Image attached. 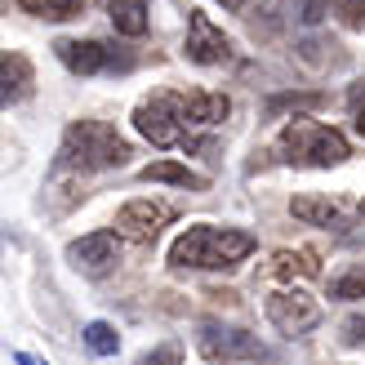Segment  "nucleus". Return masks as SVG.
<instances>
[{
	"instance_id": "f257e3e1",
	"label": "nucleus",
	"mask_w": 365,
	"mask_h": 365,
	"mask_svg": "<svg viewBox=\"0 0 365 365\" xmlns=\"http://www.w3.org/2000/svg\"><path fill=\"white\" fill-rule=\"evenodd\" d=\"M254 254V236L236 227H214L196 223L187 232H178V241L170 245V267H196V272H227L241 259Z\"/></svg>"
},
{
	"instance_id": "f03ea898",
	"label": "nucleus",
	"mask_w": 365,
	"mask_h": 365,
	"mask_svg": "<svg viewBox=\"0 0 365 365\" xmlns=\"http://www.w3.org/2000/svg\"><path fill=\"white\" fill-rule=\"evenodd\" d=\"M134 152L130 143L116 134V125L107 120H71L58 148V170H76V174H94V170H116L125 165Z\"/></svg>"
},
{
	"instance_id": "7ed1b4c3",
	"label": "nucleus",
	"mask_w": 365,
	"mask_h": 365,
	"mask_svg": "<svg viewBox=\"0 0 365 365\" xmlns=\"http://www.w3.org/2000/svg\"><path fill=\"white\" fill-rule=\"evenodd\" d=\"M277 152H281V160H289V165H312V170L343 165V160L352 156L348 138L339 130H330V125H317L312 116L289 120L281 130V138H277Z\"/></svg>"
},
{
	"instance_id": "20e7f679",
	"label": "nucleus",
	"mask_w": 365,
	"mask_h": 365,
	"mask_svg": "<svg viewBox=\"0 0 365 365\" xmlns=\"http://www.w3.org/2000/svg\"><path fill=\"white\" fill-rule=\"evenodd\" d=\"M134 130L152 143V148H187L192 130L182 120V98L178 94H152L134 107Z\"/></svg>"
},
{
	"instance_id": "39448f33",
	"label": "nucleus",
	"mask_w": 365,
	"mask_h": 365,
	"mask_svg": "<svg viewBox=\"0 0 365 365\" xmlns=\"http://www.w3.org/2000/svg\"><path fill=\"white\" fill-rule=\"evenodd\" d=\"M196 352L210 365H236V361H259L263 343L259 334L241 330V325H223V321H200L196 325Z\"/></svg>"
},
{
	"instance_id": "423d86ee",
	"label": "nucleus",
	"mask_w": 365,
	"mask_h": 365,
	"mask_svg": "<svg viewBox=\"0 0 365 365\" xmlns=\"http://www.w3.org/2000/svg\"><path fill=\"white\" fill-rule=\"evenodd\" d=\"M267 321L277 325L281 334L299 339V334L321 325V303L307 294V289H277V294H267Z\"/></svg>"
},
{
	"instance_id": "0eeeda50",
	"label": "nucleus",
	"mask_w": 365,
	"mask_h": 365,
	"mask_svg": "<svg viewBox=\"0 0 365 365\" xmlns=\"http://www.w3.org/2000/svg\"><path fill=\"white\" fill-rule=\"evenodd\" d=\"M170 223V205H160V200H125V205L116 210V236L120 241H134V245H152L160 227Z\"/></svg>"
},
{
	"instance_id": "6e6552de",
	"label": "nucleus",
	"mask_w": 365,
	"mask_h": 365,
	"mask_svg": "<svg viewBox=\"0 0 365 365\" xmlns=\"http://www.w3.org/2000/svg\"><path fill=\"white\" fill-rule=\"evenodd\" d=\"M67 263L85 277H107L120 263V236L116 232H89L67 245Z\"/></svg>"
},
{
	"instance_id": "1a4fd4ad",
	"label": "nucleus",
	"mask_w": 365,
	"mask_h": 365,
	"mask_svg": "<svg viewBox=\"0 0 365 365\" xmlns=\"http://www.w3.org/2000/svg\"><path fill=\"white\" fill-rule=\"evenodd\" d=\"M58 63L76 76H98V71H112V67H130L116 49H107L103 41H58L53 45Z\"/></svg>"
},
{
	"instance_id": "9d476101",
	"label": "nucleus",
	"mask_w": 365,
	"mask_h": 365,
	"mask_svg": "<svg viewBox=\"0 0 365 365\" xmlns=\"http://www.w3.org/2000/svg\"><path fill=\"white\" fill-rule=\"evenodd\" d=\"M187 58L200 67H223L232 63V41L223 36V27H214L205 14L187 18Z\"/></svg>"
},
{
	"instance_id": "9b49d317",
	"label": "nucleus",
	"mask_w": 365,
	"mask_h": 365,
	"mask_svg": "<svg viewBox=\"0 0 365 365\" xmlns=\"http://www.w3.org/2000/svg\"><path fill=\"white\" fill-rule=\"evenodd\" d=\"M182 98V120H187V130H214V125H223L232 103L227 94H210V89H192V94H178Z\"/></svg>"
},
{
	"instance_id": "f8f14e48",
	"label": "nucleus",
	"mask_w": 365,
	"mask_h": 365,
	"mask_svg": "<svg viewBox=\"0 0 365 365\" xmlns=\"http://www.w3.org/2000/svg\"><path fill=\"white\" fill-rule=\"evenodd\" d=\"M267 277H277V281H312V277H321V259L312 250H277L272 263H267Z\"/></svg>"
},
{
	"instance_id": "ddd939ff",
	"label": "nucleus",
	"mask_w": 365,
	"mask_h": 365,
	"mask_svg": "<svg viewBox=\"0 0 365 365\" xmlns=\"http://www.w3.org/2000/svg\"><path fill=\"white\" fill-rule=\"evenodd\" d=\"M289 214L307 227H343V205L330 196H294L289 200Z\"/></svg>"
},
{
	"instance_id": "4468645a",
	"label": "nucleus",
	"mask_w": 365,
	"mask_h": 365,
	"mask_svg": "<svg viewBox=\"0 0 365 365\" xmlns=\"http://www.w3.org/2000/svg\"><path fill=\"white\" fill-rule=\"evenodd\" d=\"M31 89V63L23 53H0V107L18 103Z\"/></svg>"
},
{
	"instance_id": "2eb2a0df",
	"label": "nucleus",
	"mask_w": 365,
	"mask_h": 365,
	"mask_svg": "<svg viewBox=\"0 0 365 365\" xmlns=\"http://www.w3.org/2000/svg\"><path fill=\"white\" fill-rule=\"evenodd\" d=\"M138 178H143V182H174V187H192V192H205V187H210L205 174L178 165V160H152V165L138 170Z\"/></svg>"
},
{
	"instance_id": "dca6fc26",
	"label": "nucleus",
	"mask_w": 365,
	"mask_h": 365,
	"mask_svg": "<svg viewBox=\"0 0 365 365\" xmlns=\"http://www.w3.org/2000/svg\"><path fill=\"white\" fill-rule=\"evenodd\" d=\"M148 9H152V0H107V18H112V27L120 36H143L148 31Z\"/></svg>"
},
{
	"instance_id": "f3484780",
	"label": "nucleus",
	"mask_w": 365,
	"mask_h": 365,
	"mask_svg": "<svg viewBox=\"0 0 365 365\" xmlns=\"http://www.w3.org/2000/svg\"><path fill=\"white\" fill-rule=\"evenodd\" d=\"M81 339H85V348L94 352V356H116V348H120L116 325H107V321H89L85 330H81Z\"/></svg>"
},
{
	"instance_id": "a211bd4d",
	"label": "nucleus",
	"mask_w": 365,
	"mask_h": 365,
	"mask_svg": "<svg viewBox=\"0 0 365 365\" xmlns=\"http://www.w3.org/2000/svg\"><path fill=\"white\" fill-rule=\"evenodd\" d=\"M27 14H36V18H49V23H63V18H76L81 14V5L85 0H18Z\"/></svg>"
},
{
	"instance_id": "6ab92c4d",
	"label": "nucleus",
	"mask_w": 365,
	"mask_h": 365,
	"mask_svg": "<svg viewBox=\"0 0 365 365\" xmlns=\"http://www.w3.org/2000/svg\"><path fill=\"white\" fill-rule=\"evenodd\" d=\"M330 299H343V303L365 299V272H343V277H334L330 281Z\"/></svg>"
},
{
	"instance_id": "aec40b11",
	"label": "nucleus",
	"mask_w": 365,
	"mask_h": 365,
	"mask_svg": "<svg viewBox=\"0 0 365 365\" xmlns=\"http://www.w3.org/2000/svg\"><path fill=\"white\" fill-rule=\"evenodd\" d=\"M334 14L343 18V27H365V0H334Z\"/></svg>"
},
{
	"instance_id": "412c9836",
	"label": "nucleus",
	"mask_w": 365,
	"mask_h": 365,
	"mask_svg": "<svg viewBox=\"0 0 365 365\" xmlns=\"http://www.w3.org/2000/svg\"><path fill=\"white\" fill-rule=\"evenodd\" d=\"M138 365H182V348H178V343H165V348L138 356Z\"/></svg>"
},
{
	"instance_id": "4be33fe9",
	"label": "nucleus",
	"mask_w": 365,
	"mask_h": 365,
	"mask_svg": "<svg viewBox=\"0 0 365 365\" xmlns=\"http://www.w3.org/2000/svg\"><path fill=\"white\" fill-rule=\"evenodd\" d=\"M343 343H348V348H365V312L343 321Z\"/></svg>"
},
{
	"instance_id": "5701e85b",
	"label": "nucleus",
	"mask_w": 365,
	"mask_h": 365,
	"mask_svg": "<svg viewBox=\"0 0 365 365\" xmlns=\"http://www.w3.org/2000/svg\"><path fill=\"white\" fill-rule=\"evenodd\" d=\"M321 94H281V98H272L267 103V112H281V107H317Z\"/></svg>"
},
{
	"instance_id": "b1692460",
	"label": "nucleus",
	"mask_w": 365,
	"mask_h": 365,
	"mask_svg": "<svg viewBox=\"0 0 365 365\" xmlns=\"http://www.w3.org/2000/svg\"><path fill=\"white\" fill-rule=\"evenodd\" d=\"M14 361H18V365H45V361H36V356H27V352H18Z\"/></svg>"
},
{
	"instance_id": "393cba45",
	"label": "nucleus",
	"mask_w": 365,
	"mask_h": 365,
	"mask_svg": "<svg viewBox=\"0 0 365 365\" xmlns=\"http://www.w3.org/2000/svg\"><path fill=\"white\" fill-rule=\"evenodd\" d=\"M356 134L365 138V107H361V112H356Z\"/></svg>"
},
{
	"instance_id": "a878e982",
	"label": "nucleus",
	"mask_w": 365,
	"mask_h": 365,
	"mask_svg": "<svg viewBox=\"0 0 365 365\" xmlns=\"http://www.w3.org/2000/svg\"><path fill=\"white\" fill-rule=\"evenodd\" d=\"M218 5H223V9H241L245 0H218Z\"/></svg>"
},
{
	"instance_id": "bb28decb",
	"label": "nucleus",
	"mask_w": 365,
	"mask_h": 365,
	"mask_svg": "<svg viewBox=\"0 0 365 365\" xmlns=\"http://www.w3.org/2000/svg\"><path fill=\"white\" fill-rule=\"evenodd\" d=\"M361 214H365V200H361Z\"/></svg>"
}]
</instances>
